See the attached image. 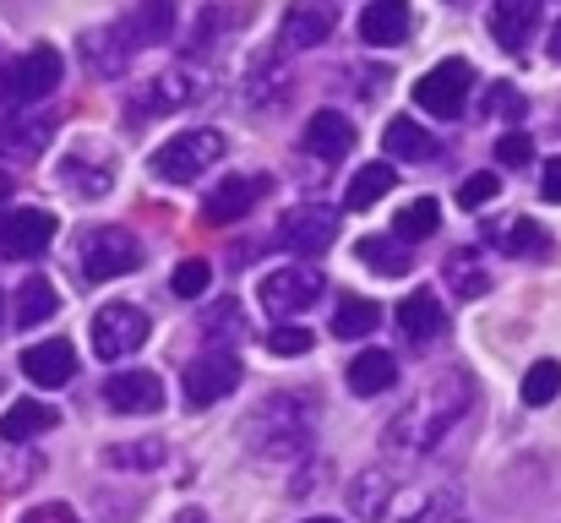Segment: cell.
Wrapping results in <instances>:
<instances>
[{"label": "cell", "mask_w": 561, "mask_h": 523, "mask_svg": "<svg viewBox=\"0 0 561 523\" xmlns=\"http://www.w3.org/2000/svg\"><path fill=\"white\" fill-rule=\"evenodd\" d=\"M469 403H474V387H469V376L463 371H442L392 425H387V453H403V458H414V453H431L436 442H447V431L469 414Z\"/></svg>", "instance_id": "1"}, {"label": "cell", "mask_w": 561, "mask_h": 523, "mask_svg": "<svg viewBox=\"0 0 561 523\" xmlns=\"http://www.w3.org/2000/svg\"><path fill=\"white\" fill-rule=\"evenodd\" d=\"M350 508L366 523H425L431 513H442L447 502L420 491V486H403L381 469H360L355 486H350Z\"/></svg>", "instance_id": "2"}, {"label": "cell", "mask_w": 561, "mask_h": 523, "mask_svg": "<svg viewBox=\"0 0 561 523\" xmlns=\"http://www.w3.org/2000/svg\"><path fill=\"white\" fill-rule=\"evenodd\" d=\"M77 268L88 284H104V278H121V273H137L142 268V240L121 224H93L77 235Z\"/></svg>", "instance_id": "3"}, {"label": "cell", "mask_w": 561, "mask_h": 523, "mask_svg": "<svg viewBox=\"0 0 561 523\" xmlns=\"http://www.w3.org/2000/svg\"><path fill=\"white\" fill-rule=\"evenodd\" d=\"M245 436L262 458H300L306 442H311V425L300 420V403L295 393H273L251 420H245Z\"/></svg>", "instance_id": "4"}, {"label": "cell", "mask_w": 561, "mask_h": 523, "mask_svg": "<svg viewBox=\"0 0 561 523\" xmlns=\"http://www.w3.org/2000/svg\"><path fill=\"white\" fill-rule=\"evenodd\" d=\"M60 77H66V60H60V49L38 44V49H27L22 60H11V66L0 71V104H11V110L44 104V99L60 88Z\"/></svg>", "instance_id": "5"}, {"label": "cell", "mask_w": 561, "mask_h": 523, "mask_svg": "<svg viewBox=\"0 0 561 523\" xmlns=\"http://www.w3.org/2000/svg\"><path fill=\"white\" fill-rule=\"evenodd\" d=\"M469 88H474V66L453 55V60L431 66V71L414 82V104H420L425 115H436V121H458L463 104H469Z\"/></svg>", "instance_id": "6"}, {"label": "cell", "mask_w": 561, "mask_h": 523, "mask_svg": "<svg viewBox=\"0 0 561 523\" xmlns=\"http://www.w3.org/2000/svg\"><path fill=\"white\" fill-rule=\"evenodd\" d=\"M224 148H229L224 132H181V137H170V143L153 154V174L170 180V185H186V180H196L207 164H218Z\"/></svg>", "instance_id": "7"}, {"label": "cell", "mask_w": 561, "mask_h": 523, "mask_svg": "<svg viewBox=\"0 0 561 523\" xmlns=\"http://www.w3.org/2000/svg\"><path fill=\"white\" fill-rule=\"evenodd\" d=\"M322 273L317 268H273L267 278H262V306L273 311V317H300V311H311L317 300H322Z\"/></svg>", "instance_id": "8"}, {"label": "cell", "mask_w": 561, "mask_h": 523, "mask_svg": "<svg viewBox=\"0 0 561 523\" xmlns=\"http://www.w3.org/2000/svg\"><path fill=\"white\" fill-rule=\"evenodd\" d=\"M148 344V311L142 306H104L93 317V354L99 360H121V354H137Z\"/></svg>", "instance_id": "9"}, {"label": "cell", "mask_w": 561, "mask_h": 523, "mask_svg": "<svg viewBox=\"0 0 561 523\" xmlns=\"http://www.w3.org/2000/svg\"><path fill=\"white\" fill-rule=\"evenodd\" d=\"M240 376H245V365H240L234 354H202V360H191L186 365V403L191 409H207V403L229 398V393L240 387Z\"/></svg>", "instance_id": "10"}, {"label": "cell", "mask_w": 561, "mask_h": 523, "mask_svg": "<svg viewBox=\"0 0 561 523\" xmlns=\"http://www.w3.org/2000/svg\"><path fill=\"white\" fill-rule=\"evenodd\" d=\"M267 196V174H229L207 191L202 202V224H240L256 202Z\"/></svg>", "instance_id": "11"}, {"label": "cell", "mask_w": 561, "mask_h": 523, "mask_svg": "<svg viewBox=\"0 0 561 523\" xmlns=\"http://www.w3.org/2000/svg\"><path fill=\"white\" fill-rule=\"evenodd\" d=\"M278 240L295 251V257H322L333 240H339V213L333 207H295L278 229Z\"/></svg>", "instance_id": "12"}, {"label": "cell", "mask_w": 561, "mask_h": 523, "mask_svg": "<svg viewBox=\"0 0 561 523\" xmlns=\"http://www.w3.org/2000/svg\"><path fill=\"white\" fill-rule=\"evenodd\" d=\"M49 240H55V218L44 207H22L0 224V257L11 262H33L38 251H49Z\"/></svg>", "instance_id": "13"}, {"label": "cell", "mask_w": 561, "mask_h": 523, "mask_svg": "<svg viewBox=\"0 0 561 523\" xmlns=\"http://www.w3.org/2000/svg\"><path fill=\"white\" fill-rule=\"evenodd\" d=\"M104 403L115 414H159L164 409V382L153 371H121L104 382Z\"/></svg>", "instance_id": "14"}, {"label": "cell", "mask_w": 561, "mask_h": 523, "mask_svg": "<svg viewBox=\"0 0 561 523\" xmlns=\"http://www.w3.org/2000/svg\"><path fill=\"white\" fill-rule=\"evenodd\" d=\"M49 137H55V115H49V110H38V115H5V126H0V154H5V159H38V154L49 148Z\"/></svg>", "instance_id": "15"}, {"label": "cell", "mask_w": 561, "mask_h": 523, "mask_svg": "<svg viewBox=\"0 0 561 523\" xmlns=\"http://www.w3.org/2000/svg\"><path fill=\"white\" fill-rule=\"evenodd\" d=\"M22 376L33 382V387H66L71 376H77V354L66 339H49V344H33L22 354Z\"/></svg>", "instance_id": "16"}, {"label": "cell", "mask_w": 561, "mask_h": 523, "mask_svg": "<svg viewBox=\"0 0 561 523\" xmlns=\"http://www.w3.org/2000/svg\"><path fill=\"white\" fill-rule=\"evenodd\" d=\"M350 148H355V126H350V115H339V110H317V115L306 121V154L339 164Z\"/></svg>", "instance_id": "17"}, {"label": "cell", "mask_w": 561, "mask_h": 523, "mask_svg": "<svg viewBox=\"0 0 561 523\" xmlns=\"http://www.w3.org/2000/svg\"><path fill=\"white\" fill-rule=\"evenodd\" d=\"M328 33H333V11H328V5H317V0L289 5V11H284V27H278L284 49H317Z\"/></svg>", "instance_id": "18"}, {"label": "cell", "mask_w": 561, "mask_h": 523, "mask_svg": "<svg viewBox=\"0 0 561 523\" xmlns=\"http://www.w3.org/2000/svg\"><path fill=\"white\" fill-rule=\"evenodd\" d=\"M535 22H540V0H496L491 5V38L502 49H524Z\"/></svg>", "instance_id": "19"}, {"label": "cell", "mask_w": 561, "mask_h": 523, "mask_svg": "<svg viewBox=\"0 0 561 523\" xmlns=\"http://www.w3.org/2000/svg\"><path fill=\"white\" fill-rule=\"evenodd\" d=\"M360 38L387 49V44H403L409 38V0H371L360 11Z\"/></svg>", "instance_id": "20"}, {"label": "cell", "mask_w": 561, "mask_h": 523, "mask_svg": "<svg viewBox=\"0 0 561 523\" xmlns=\"http://www.w3.org/2000/svg\"><path fill=\"white\" fill-rule=\"evenodd\" d=\"M442 306H436V295L431 289H409L403 300H398V333L409 339V344H425V339H436L442 333Z\"/></svg>", "instance_id": "21"}, {"label": "cell", "mask_w": 561, "mask_h": 523, "mask_svg": "<svg viewBox=\"0 0 561 523\" xmlns=\"http://www.w3.org/2000/svg\"><path fill=\"white\" fill-rule=\"evenodd\" d=\"M392 382H398V360H392L387 349H366V354H355V360H350V393H360V398H381Z\"/></svg>", "instance_id": "22"}, {"label": "cell", "mask_w": 561, "mask_h": 523, "mask_svg": "<svg viewBox=\"0 0 561 523\" xmlns=\"http://www.w3.org/2000/svg\"><path fill=\"white\" fill-rule=\"evenodd\" d=\"M55 409L49 403H38V398H22V403H11L5 414H0V442H33V436H44V431H55Z\"/></svg>", "instance_id": "23"}, {"label": "cell", "mask_w": 561, "mask_h": 523, "mask_svg": "<svg viewBox=\"0 0 561 523\" xmlns=\"http://www.w3.org/2000/svg\"><path fill=\"white\" fill-rule=\"evenodd\" d=\"M191 99H196V93H191L186 71H164V77H153V82L131 99V110H137V115H164V110H181Z\"/></svg>", "instance_id": "24"}, {"label": "cell", "mask_w": 561, "mask_h": 523, "mask_svg": "<svg viewBox=\"0 0 561 523\" xmlns=\"http://www.w3.org/2000/svg\"><path fill=\"white\" fill-rule=\"evenodd\" d=\"M121 27L131 33V44H137V49H148V44H159V38L175 27V0H142L137 11H126V16H121Z\"/></svg>", "instance_id": "25"}, {"label": "cell", "mask_w": 561, "mask_h": 523, "mask_svg": "<svg viewBox=\"0 0 561 523\" xmlns=\"http://www.w3.org/2000/svg\"><path fill=\"white\" fill-rule=\"evenodd\" d=\"M137 55V44H131V33L121 27V22H110V27H99V33H88V66L93 71H121L126 60Z\"/></svg>", "instance_id": "26"}, {"label": "cell", "mask_w": 561, "mask_h": 523, "mask_svg": "<svg viewBox=\"0 0 561 523\" xmlns=\"http://www.w3.org/2000/svg\"><path fill=\"white\" fill-rule=\"evenodd\" d=\"M355 257L371 268V273H381V278H403L414 262H409V246L398 240V235H366L360 246H355Z\"/></svg>", "instance_id": "27"}, {"label": "cell", "mask_w": 561, "mask_h": 523, "mask_svg": "<svg viewBox=\"0 0 561 523\" xmlns=\"http://www.w3.org/2000/svg\"><path fill=\"white\" fill-rule=\"evenodd\" d=\"M491 240L507 251V257H551V235L535 224V218H507L491 229Z\"/></svg>", "instance_id": "28"}, {"label": "cell", "mask_w": 561, "mask_h": 523, "mask_svg": "<svg viewBox=\"0 0 561 523\" xmlns=\"http://www.w3.org/2000/svg\"><path fill=\"white\" fill-rule=\"evenodd\" d=\"M436 224H442V202H436V196H414V202H403V207H398L392 235H398L403 246H414V240H431V235H436Z\"/></svg>", "instance_id": "29"}, {"label": "cell", "mask_w": 561, "mask_h": 523, "mask_svg": "<svg viewBox=\"0 0 561 523\" xmlns=\"http://www.w3.org/2000/svg\"><path fill=\"white\" fill-rule=\"evenodd\" d=\"M55 317V284L49 278H22V289H16V328H38V322H49Z\"/></svg>", "instance_id": "30"}, {"label": "cell", "mask_w": 561, "mask_h": 523, "mask_svg": "<svg viewBox=\"0 0 561 523\" xmlns=\"http://www.w3.org/2000/svg\"><path fill=\"white\" fill-rule=\"evenodd\" d=\"M381 143H387V154H392V159H409V164H425V159H436V143H431V137H425L414 121H403V115L387 126V137H381Z\"/></svg>", "instance_id": "31"}, {"label": "cell", "mask_w": 561, "mask_h": 523, "mask_svg": "<svg viewBox=\"0 0 561 523\" xmlns=\"http://www.w3.org/2000/svg\"><path fill=\"white\" fill-rule=\"evenodd\" d=\"M376 322H381V306L360 300V295H339V311H333L339 339H366V333H376Z\"/></svg>", "instance_id": "32"}, {"label": "cell", "mask_w": 561, "mask_h": 523, "mask_svg": "<svg viewBox=\"0 0 561 523\" xmlns=\"http://www.w3.org/2000/svg\"><path fill=\"white\" fill-rule=\"evenodd\" d=\"M392 185H398V174H392V164H381V159H376V164H366V170H360L355 180H350L344 202H350V207L360 213V207H376V202H381V196H387Z\"/></svg>", "instance_id": "33"}, {"label": "cell", "mask_w": 561, "mask_h": 523, "mask_svg": "<svg viewBox=\"0 0 561 523\" xmlns=\"http://www.w3.org/2000/svg\"><path fill=\"white\" fill-rule=\"evenodd\" d=\"M170 458V447L164 442H153V436H142V442H121V447H110L104 453V464L110 469H159Z\"/></svg>", "instance_id": "34"}, {"label": "cell", "mask_w": 561, "mask_h": 523, "mask_svg": "<svg viewBox=\"0 0 561 523\" xmlns=\"http://www.w3.org/2000/svg\"><path fill=\"white\" fill-rule=\"evenodd\" d=\"M38 475V453H27V442H5L0 447V491H22Z\"/></svg>", "instance_id": "35"}, {"label": "cell", "mask_w": 561, "mask_h": 523, "mask_svg": "<svg viewBox=\"0 0 561 523\" xmlns=\"http://www.w3.org/2000/svg\"><path fill=\"white\" fill-rule=\"evenodd\" d=\"M447 284H453L463 300L491 289V278H485V268H480V257H474V251H453V257H447Z\"/></svg>", "instance_id": "36"}, {"label": "cell", "mask_w": 561, "mask_h": 523, "mask_svg": "<svg viewBox=\"0 0 561 523\" xmlns=\"http://www.w3.org/2000/svg\"><path fill=\"white\" fill-rule=\"evenodd\" d=\"M557 393H561V365L557 360H535L529 376H524V403H529V409H546Z\"/></svg>", "instance_id": "37"}, {"label": "cell", "mask_w": 561, "mask_h": 523, "mask_svg": "<svg viewBox=\"0 0 561 523\" xmlns=\"http://www.w3.org/2000/svg\"><path fill=\"white\" fill-rule=\"evenodd\" d=\"M60 180H66L77 196H104V191H110V170H93V164H82V159H66V164H60Z\"/></svg>", "instance_id": "38"}, {"label": "cell", "mask_w": 561, "mask_h": 523, "mask_svg": "<svg viewBox=\"0 0 561 523\" xmlns=\"http://www.w3.org/2000/svg\"><path fill=\"white\" fill-rule=\"evenodd\" d=\"M207 284H213V268L202 262V257H191L175 268V278H170V289L181 295V300H196V295H207Z\"/></svg>", "instance_id": "39"}, {"label": "cell", "mask_w": 561, "mask_h": 523, "mask_svg": "<svg viewBox=\"0 0 561 523\" xmlns=\"http://www.w3.org/2000/svg\"><path fill=\"white\" fill-rule=\"evenodd\" d=\"M267 349H273L278 360L311 354V328H300V322H284V328H273V333H267Z\"/></svg>", "instance_id": "40"}, {"label": "cell", "mask_w": 561, "mask_h": 523, "mask_svg": "<svg viewBox=\"0 0 561 523\" xmlns=\"http://www.w3.org/2000/svg\"><path fill=\"white\" fill-rule=\"evenodd\" d=\"M485 115H496V121H518V115H524V93H518L513 82H496L491 99H485Z\"/></svg>", "instance_id": "41"}, {"label": "cell", "mask_w": 561, "mask_h": 523, "mask_svg": "<svg viewBox=\"0 0 561 523\" xmlns=\"http://www.w3.org/2000/svg\"><path fill=\"white\" fill-rule=\"evenodd\" d=\"M496 191H502V180H496L491 170H480V174H469V180L458 185V202H463V207H485Z\"/></svg>", "instance_id": "42"}, {"label": "cell", "mask_w": 561, "mask_h": 523, "mask_svg": "<svg viewBox=\"0 0 561 523\" xmlns=\"http://www.w3.org/2000/svg\"><path fill=\"white\" fill-rule=\"evenodd\" d=\"M496 159H502L507 170H524V164L535 159V143H529L524 132H507V137H496Z\"/></svg>", "instance_id": "43"}, {"label": "cell", "mask_w": 561, "mask_h": 523, "mask_svg": "<svg viewBox=\"0 0 561 523\" xmlns=\"http://www.w3.org/2000/svg\"><path fill=\"white\" fill-rule=\"evenodd\" d=\"M207 333H218V339H224V333H245L240 306H234V300H218V306H213V317H207Z\"/></svg>", "instance_id": "44"}, {"label": "cell", "mask_w": 561, "mask_h": 523, "mask_svg": "<svg viewBox=\"0 0 561 523\" xmlns=\"http://www.w3.org/2000/svg\"><path fill=\"white\" fill-rule=\"evenodd\" d=\"M22 523H82L66 502H44V508H33V513H22Z\"/></svg>", "instance_id": "45"}, {"label": "cell", "mask_w": 561, "mask_h": 523, "mask_svg": "<svg viewBox=\"0 0 561 523\" xmlns=\"http://www.w3.org/2000/svg\"><path fill=\"white\" fill-rule=\"evenodd\" d=\"M540 196H546V202H561V159L546 164V185H540Z\"/></svg>", "instance_id": "46"}, {"label": "cell", "mask_w": 561, "mask_h": 523, "mask_svg": "<svg viewBox=\"0 0 561 523\" xmlns=\"http://www.w3.org/2000/svg\"><path fill=\"white\" fill-rule=\"evenodd\" d=\"M11 191H16V180H11V174L0 170V207H5V202H11Z\"/></svg>", "instance_id": "47"}, {"label": "cell", "mask_w": 561, "mask_h": 523, "mask_svg": "<svg viewBox=\"0 0 561 523\" xmlns=\"http://www.w3.org/2000/svg\"><path fill=\"white\" fill-rule=\"evenodd\" d=\"M425 523H469V519H458V513H431Z\"/></svg>", "instance_id": "48"}, {"label": "cell", "mask_w": 561, "mask_h": 523, "mask_svg": "<svg viewBox=\"0 0 561 523\" xmlns=\"http://www.w3.org/2000/svg\"><path fill=\"white\" fill-rule=\"evenodd\" d=\"M175 523H207V513H196V508H186V513H181Z\"/></svg>", "instance_id": "49"}, {"label": "cell", "mask_w": 561, "mask_h": 523, "mask_svg": "<svg viewBox=\"0 0 561 523\" xmlns=\"http://www.w3.org/2000/svg\"><path fill=\"white\" fill-rule=\"evenodd\" d=\"M551 55H557V60H561V22H557V27H551Z\"/></svg>", "instance_id": "50"}, {"label": "cell", "mask_w": 561, "mask_h": 523, "mask_svg": "<svg viewBox=\"0 0 561 523\" xmlns=\"http://www.w3.org/2000/svg\"><path fill=\"white\" fill-rule=\"evenodd\" d=\"M306 523H339V519H306Z\"/></svg>", "instance_id": "51"}, {"label": "cell", "mask_w": 561, "mask_h": 523, "mask_svg": "<svg viewBox=\"0 0 561 523\" xmlns=\"http://www.w3.org/2000/svg\"><path fill=\"white\" fill-rule=\"evenodd\" d=\"M0 311H5V295H0Z\"/></svg>", "instance_id": "52"}]
</instances>
